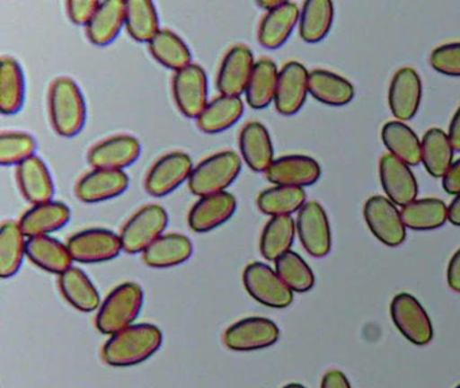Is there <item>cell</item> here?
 I'll return each instance as SVG.
<instances>
[{"label": "cell", "instance_id": "cell-1", "mask_svg": "<svg viewBox=\"0 0 460 388\" xmlns=\"http://www.w3.org/2000/svg\"><path fill=\"white\" fill-rule=\"evenodd\" d=\"M163 341L164 334L158 326L147 322L134 323L107 340L102 357L107 366L117 368L138 366L152 357Z\"/></svg>", "mask_w": 460, "mask_h": 388}, {"label": "cell", "instance_id": "cell-2", "mask_svg": "<svg viewBox=\"0 0 460 388\" xmlns=\"http://www.w3.org/2000/svg\"><path fill=\"white\" fill-rule=\"evenodd\" d=\"M48 112L53 129L63 137H74L84 128L87 104L82 89L71 77H58L48 92Z\"/></svg>", "mask_w": 460, "mask_h": 388}, {"label": "cell", "instance_id": "cell-3", "mask_svg": "<svg viewBox=\"0 0 460 388\" xmlns=\"http://www.w3.org/2000/svg\"><path fill=\"white\" fill-rule=\"evenodd\" d=\"M144 290L138 283L118 286L102 302L96 313V328L101 333L112 336L134 325L144 306Z\"/></svg>", "mask_w": 460, "mask_h": 388}, {"label": "cell", "instance_id": "cell-4", "mask_svg": "<svg viewBox=\"0 0 460 388\" xmlns=\"http://www.w3.org/2000/svg\"><path fill=\"white\" fill-rule=\"evenodd\" d=\"M241 170L242 158L235 151H219L193 167L188 186L199 197L223 193L238 178Z\"/></svg>", "mask_w": 460, "mask_h": 388}, {"label": "cell", "instance_id": "cell-5", "mask_svg": "<svg viewBox=\"0 0 460 388\" xmlns=\"http://www.w3.org/2000/svg\"><path fill=\"white\" fill-rule=\"evenodd\" d=\"M168 212L157 204H149L137 210L122 226L120 242L125 252L142 253L158 237L163 236L168 225Z\"/></svg>", "mask_w": 460, "mask_h": 388}, {"label": "cell", "instance_id": "cell-6", "mask_svg": "<svg viewBox=\"0 0 460 388\" xmlns=\"http://www.w3.org/2000/svg\"><path fill=\"white\" fill-rule=\"evenodd\" d=\"M242 279L247 293L263 306L285 309L293 302V291L285 285L276 269L262 261L250 263L244 269Z\"/></svg>", "mask_w": 460, "mask_h": 388}, {"label": "cell", "instance_id": "cell-7", "mask_svg": "<svg viewBox=\"0 0 460 388\" xmlns=\"http://www.w3.org/2000/svg\"><path fill=\"white\" fill-rule=\"evenodd\" d=\"M390 315L395 328L411 344L424 347L432 341V321L416 296L409 293L397 294L390 304Z\"/></svg>", "mask_w": 460, "mask_h": 388}, {"label": "cell", "instance_id": "cell-8", "mask_svg": "<svg viewBox=\"0 0 460 388\" xmlns=\"http://www.w3.org/2000/svg\"><path fill=\"white\" fill-rule=\"evenodd\" d=\"M363 217L371 234L387 247H398L406 239L401 210L387 197L373 196L365 202Z\"/></svg>", "mask_w": 460, "mask_h": 388}, {"label": "cell", "instance_id": "cell-9", "mask_svg": "<svg viewBox=\"0 0 460 388\" xmlns=\"http://www.w3.org/2000/svg\"><path fill=\"white\" fill-rule=\"evenodd\" d=\"M298 239L304 250L314 258H324L332 247L330 218L320 202L308 201L297 213Z\"/></svg>", "mask_w": 460, "mask_h": 388}, {"label": "cell", "instance_id": "cell-10", "mask_svg": "<svg viewBox=\"0 0 460 388\" xmlns=\"http://www.w3.org/2000/svg\"><path fill=\"white\" fill-rule=\"evenodd\" d=\"M172 93L182 115L198 119L208 104V80L207 73L199 64H190L174 72L172 78Z\"/></svg>", "mask_w": 460, "mask_h": 388}, {"label": "cell", "instance_id": "cell-11", "mask_svg": "<svg viewBox=\"0 0 460 388\" xmlns=\"http://www.w3.org/2000/svg\"><path fill=\"white\" fill-rule=\"evenodd\" d=\"M66 247L75 261L84 264L112 260L123 251L119 234L103 228L77 232L69 237Z\"/></svg>", "mask_w": 460, "mask_h": 388}, {"label": "cell", "instance_id": "cell-12", "mask_svg": "<svg viewBox=\"0 0 460 388\" xmlns=\"http://www.w3.org/2000/svg\"><path fill=\"white\" fill-rule=\"evenodd\" d=\"M193 167L192 159L182 151L165 154L147 172L145 189L153 197L168 196L190 180Z\"/></svg>", "mask_w": 460, "mask_h": 388}, {"label": "cell", "instance_id": "cell-13", "mask_svg": "<svg viewBox=\"0 0 460 388\" xmlns=\"http://www.w3.org/2000/svg\"><path fill=\"white\" fill-rule=\"evenodd\" d=\"M279 328L274 321L265 317H249L233 323L225 331L223 341L228 349L235 352H252L276 344Z\"/></svg>", "mask_w": 460, "mask_h": 388}, {"label": "cell", "instance_id": "cell-14", "mask_svg": "<svg viewBox=\"0 0 460 388\" xmlns=\"http://www.w3.org/2000/svg\"><path fill=\"white\" fill-rule=\"evenodd\" d=\"M254 54L246 45L233 46L223 57L217 75V88L220 94L241 97L246 92L254 69Z\"/></svg>", "mask_w": 460, "mask_h": 388}, {"label": "cell", "instance_id": "cell-15", "mask_svg": "<svg viewBox=\"0 0 460 388\" xmlns=\"http://www.w3.org/2000/svg\"><path fill=\"white\" fill-rule=\"evenodd\" d=\"M379 180L387 198L397 207H406L417 199L419 183L416 175L411 166L392 154H384L379 159Z\"/></svg>", "mask_w": 460, "mask_h": 388}, {"label": "cell", "instance_id": "cell-16", "mask_svg": "<svg viewBox=\"0 0 460 388\" xmlns=\"http://www.w3.org/2000/svg\"><path fill=\"white\" fill-rule=\"evenodd\" d=\"M141 143L133 135L120 134L96 143L87 159L93 169L123 170L138 161Z\"/></svg>", "mask_w": 460, "mask_h": 388}, {"label": "cell", "instance_id": "cell-17", "mask_svg": "<svg viewBox=\"0 0 460 388\" xmlns=\"http://www.w3.org/2000/svg\"><path fill=\"white\" fill-rule=\"evenodd\" d=\"M422 83L419 73L413 67H401L390 81V112L397 120H411L421 104Z\"/></svg>", "mask_w": 460, "mask_h": 388}, {"label": "cell", "instance_id": "cell-18", "mask_svg": "<svg viewBox=\"0 0 460 388\" xmlns=\"http://www.w3.org/2000/svg\"><path fill=\"white\" fill-rule=\"evenodd\" d=\"M265 175L269 182L277 186L305 188L320 180L322 167L312 156L293 154L274 159Z\"/></svg>", "mask_w": 460, "mask_h": 388}, {"label": "cell", "instance_id": "cell-19", "mask_svg": "<svg viewBox=\"0 0 460 388\" xmlns=\"http://www.w3.org/2000/svg\"><path fill=\"white\" fill-rule=\"evenodd\" d=\"M128 185L130 178L123 170L93 169L77 181L75 194L84 204H96L120 196Z\"/></svg>", "mask_w": 460, "mask_h": 388}, {"label": "cell", "instance_id": "cell-20", "mask_svg": "<svg viewBox=\"0 0 460 388\" xmlns=\"http://www.w3.org/2000/svg\"><path fill=\"white\" fill-rule=\"evenodd\" d=\"M308 78L309 72L300 62L289 61L281 67L274 99L277 112L292 116L303 108L309 93Z\"/></svg>", "mask_w": 460, "mask_h": 388}, {"label": "cell", "instance_id": "cell-21", "mask_svg": "<svg viewBox=\"0 0 460 388\" xmlns=\"http://www.w3.org/2000/svg\"><path fill=\"white\" fill-rule=\"evenodd\" d=\"M236 207L235 196L228 191L200 197L188 213V225L198 234L219 228L233 217Z\"/></svg>", "mask_w": 460, "mask_h": 388}, {"label": "cell", "instance_id": "cell-22", "mask_svg": "<svg viewBox=\"0 0 460 388\" xmlns=\"http://www.w3.org/2000/svg\"><path fill=\"white\" fill-rule=\"evenodd\" d=\"M301 10L293 2H284L273 10L266 11L258 26V42L269 50L281 48L300 21Z\"/></svg>", "mask_w": 460, "mask_h": 388}, {"label": "cell", "instance_id": "cell-23", "mask_svg": "<svg viewBox=\"0 0 460 388\" xmlns=\"http://www.w3.org/2000/svg\"><path fill=\"white\" fill-rule=\"evenodd\" d=\"M241 158L255 172H266L274 162V147L268 128L260 121H249L239 132Z\"/></svg>", "mask_w": 460, "mask_h": 388}, {"label": "cell", "instance_id": "cell-24", "mask_svg": "<svg viewBox=\"0 0 460 388\" xmlns=\"http://www.w3.org/2000/svg\"><path fill=\"white\" fill-rule=\"evenodd\" d=\"M17 183L21 194L31 205L52 201L55 183L45 162L31 156L17 166Z\"/></svg>", "mask_w": 460, "mask_h": 388}, {"label": "cell", "instance_id": "cell-25", "mask_svg": "<svg viewBox=\"0 0 460 388\" xmlns=\"http://www.w3.org/2000/svg\"><path fill=\"white\" fill-rule=\"evenodd\" d=\"M71 220V209L60 201L44 202L33 205L20 218L21 229L28 239L37 236H49V234L63 228Z\"/></svg>", "mask_w": 460, "mask_h": 388}, {"label": "cell", "instance_id": "cell-26", "mask_svg": "<svg viewBox=\"0 0 460 388\" xmlns=\"http://www.w3.org/2000/svg\"><path fill=\"white\" fill-rule=\"evenodd\" d=\"M192 253L193 244L190 237L181 234H166L142 252V260L152 269H171L185 263Z\"/></svg>", "mask_w": 460, "mask_h": 388}, {"label": "cell", "instance_id": "cell-27", "mask_svg": "<svg viewBox=\"0 0 460 388\" xmlns=\"http://www.w3.org/2000/svg\"><path fill=\"white\" fill-rule=\"evenodd\" d=\"M126 2L106 0L101 2L90 23L85 26V34L93 45L107 46L114 42L125 26Z\"/></svg>", "mask_w": 460, "mask_h": 388}, {"label": "cell", "instance_id": "cell-28", "mask_svg": "<svg viewBox=\"0 0 460 388\" xmlns=\"http://www.w3.org/2000/svg\"><path fill=\"white\" fill-rule=\"evenodd\" d=\"M309 94L330 107H343L355 97V88L347 78L325 69L309 72Z\"/></svg>", "mask_w": 460, "mask_h": 388}, {"label": "cell", "instance_id": "cell-29", "mask_svg": "<svg viewBox=\"0 0 460 388\" xmlns=\"http://www.w3.org/2000/svg\"><path fill=\"white\" fill-rule=\"evenodd\" d=\"M26 256L31 263L36 264L44 271L61 274L71 269L72 259L68 247L60 240L50 236L31 237L26 242Z\"/></svg>", "mask_w": 460, "mask_h": 388}, {"label": "cell", "instance_id": "cell-30", "mask_svg": "<svg viewBox=\"0 0 460 388\" xmlns=\"http://www.w3.org/2000/svg\"><path fill=\"white\" fill-rule=\"evenodd\" d=\"M58 288L64 299L80 312H95L101 307L98 288L91 282L90 277L77 267L72 266L58 277Z\"/></svg>", "mask_w": 460, "mask_h": 388}, {"label": "cell", "instance_id": "cell-31", "mask_svg": "<svg viewBox=\"0 0 460 388\" xmlns=\"http://www.w3.org/2000/svg\"><path fill=\"white\" fill-rule=\"evenodd\" d=\"M243 112L244 105L241 97L220 94L207 104L196 119V123L200 131L206 134H219L235 126Z\"/></svg>", "mask_w": 460, "mask_h": 388}, {"label": "cell", "instance_id": "cell-32", "mask_svg": "<svg viewBox=\"0 0 460 388\" xmlns=\"http://www.w3.org/2000/svg\"><path fill=\"white\" fill-rule=\"evenodd\" d=\"M381 139L389 154L408 166L421 163V139L403 121H387L382 127Z\"/></svg>", "mask_w": 460, "mask_h": 388}, {"label": "cell", "instance_id": "cell-33", "mask_svg": "<svg viewBox=\"0 0 460 388\" xmlns=\"http://www.w3.org/2000/svg\"><path fill=\"white\" fill-rule=\"evenodd\" d=\"M279 70L270 58H261L255 62L247 85L246 101L252 110H265L276 99Z\"/></svg>", "mask_w": 460, "mask_h": 388}, {"label": "cell", "instance_id": "cell-34", "mask_svg": "<svg viewBox=\"0 0 460 388\" xmlns=\"http://www.w3.org/2000/svg\"><path fill=\"white\" fill-rule=\"evenodd\" d=\"M335 7L330 0H306L301 7L298 32L306 43H317L332 29Z\"/></svg>", "mask_w": 460, "mask_h": 388}, {"label": "cell", "instance_id": "cell-35", "mask_svg": "<svg viewBox=\"0 0 460 388\" xmlns=\"http://www.w3.org/2000/svg\"><path fill=\"white\" fill-rule=\"evenodd\" d=\"M26 84L20 62L4 56L0 64V110L4 115L20 112L25 102Z\"/></svg>", "mask_w": 460, "mask_h": 388}, {"label": "cell", "instance_id": "cell-36", "mask_svg": "<svg viewBox=\"0 0 460 388\" xmlns=\"http://www.w3.org/2000/svg\"><path fill=\"white\" fill-rule=\"evenodd\" d=\"M296 221L292 216H277L263 226L260 237V252L263 259L276 261L279 256L289 252L295 242Z\"/></svg>", "mask_w": 460, "mask_h": 388}, {"label": "cell", "instance_id": "cell-37", "mask_svg": "<svg viewBox=\"0 0 460 388\" xmlns=\"http://www.w3.org/2000/svg\"><path fill=\"white\" fill-rule=\"evenodd\" d=\"M403 224L413 231H433L448 221V205L440 198H417L401 209Z\"/></svg>", "mask_w": 460, "mask_h": 388}, {"label": "cell", "instance_id": "cell-38", "mask_svg": "<svg viewBox=\"0 0 460 388\" xmlns=\"http://www.w3.org/2000/svg\"><path fill=\"white\" fill-rule=\"evenodd\" d=\"M147 45H149L150 54L163 66L174 72H179L193 64L190 48H188L185 40L172 30L161 29Z\"/></svg>", "mask_w": 460, "mask_h": 388}, {"label": "cell", "instance_id": "cell-39", "mask_svg": "<svg viewBox=\"0 0 460 388\" xmlns=\"http://www.w3.org/2000/svg\"><path fill=\"white\" fill-rule=\"evenodd\" d=\"M454 147L441 128H430L421 139V162L432 177L443 178L454 163Z\"/></svg>", "mask_w": 460, "mask_h": 388}, {"label": "cell", "instance_id": "cell-40", "mask_svg": "<svg viewBox=\"0 0 460 388\" xmlns=\"http://www.w3.org/2000/svg\"><path fill=\"white\" fill-rule=\"evenodd\" d=\"M26 236L15 221H6L0 226V277H14L20 271L26 256Z\"/></svg>", "mask_w": 460, "mask_h": 388}, {"label": "cell", "instance_id": "cell-41", "mask_svg": "<svg viewBox=\"0 0 460 388\" xmlns=\"http://www.w3.org/2000/svg\"><path fill=\"white\" fill-rule=\"evenodd\" d=\"M125 26L137 42L149 43L160 31V16L157 7L150 0L126 2Z\"/></svg>", "mask_w": 460, "mask_h": 388}, {"label": "cell", "instance_id": "cell-42", "mask_svg": "<svg viewBox=\"0 0 460 388\" xmlns=\"http://www.w3.org/2000/svg\"><path fill=\"white\" fill-rule=\"evenodd\" d=\"M306 204V193L304 188L293 186H271L261 191L257 197V207L263 215L292 216Z\"/></svg>", "mask_w": 460, "mask_h": 388}, {"label": "cell", "instance_id": "cell-43", "mask_svg": "<svg viewBox=\"0 0 460 388\" xmlns=\"http://www.w3.org/2000/svg\"><path fill=\"white\" fill-rule=\"evenodd\" d=\"M276 271L293 293H306L314 286V274L309 264L295 251L284 253L276 261Z\"/></svg>", "mask_w": 460, "mask_h": 388}, {"label": "cell", "instance_id": "cell-44", "mask_svg": "<svg viewBox=\"0 0 460 388\" xmlns=\"http://www.w3.org/2000/svg\"><path fill=\"white\" fill-rule=\"evenodd\" d=\"M37 140L31 134L4 131L0 135V163L4 166L21 164L34 156Z\"/></svg>", "mask_w": 460, "mask_h": 388}, {"label": "cell", "instance_id": "cell-45", "mask_svg": "<svg viewBox=\"0 0 460 388\" xmlns=\"http://www.w3.org/2000/svg\"><path fill=\"white\" fill-rule=\"evenodd\" d=\"M433 69L448 77H460V42L444 43L430 53Z\"/></svg>", "mask_w": 460, "mask_h": 388}, {"label": "cell", "instance_id": "cell-46", "mask_svg": "<svg viewBox=\"0 0 460 388\" xmlns=\"http://www.w3.org/2000/svg\"><path fill=\"white\" fill-rule=\"evenodd\" d=\"M101 2L98 0H69L66 3V13L72 23L77 26H87L98 10Z\"/></svg>", "mask_w": 460, "mask_h": 388}, {"label": "cell", "instance_id": "cell-47", "mask_svg": "<svg viewBox=\"0 0 460 388\" xmlns=\"http://www.w3.org/2000/svg\"><path fill=\"white\" fill-rule=\"evenodd\" d=\"M443 189L452 196L460 194V158L454 161L443 178Z\"/></svg>", "mask_w": 460, "mask_h": 388}, {"label": "cell", "instance_id": "cell-48", "mask_svg": "<svg viewBox=\"0 0 460 388\" xmlns=\"http://www.w3.org/2000/svg\"><path fill=\"white\" fill-rule=\"evenodd\" d=\"M447 283L452 291L460 293V248L452 255L447 267Z\"/></svg>", "mask_w": 460, "mask_h": 388}, {"label": "cell", "instance_id": "cell-49", "mask_svg": "<svg viewBox=\"0 0 460 388\" xmlns=\"http://www.w3.org/2000/svg\"><path fill=\"white\" fill-rule=\"evenodd\" d=\"M320 388H351V384L343 372L339 369H331L323 377Z\"/></svg>", "mask_w": 460, "mask_h": 388}, {"label": "cell", "instance_id": "cell-50", "mask_svg": "<svg viewBox=\"0 0 460 388\" xmlns=\"http://www.w3.org/2000/svg\"><path fill=\"white\" fill-rule=\"evenodd\" d=\"M447 135H448L449 142H451L454 150L460 153V107L457 108L456 112L452 116Z\"/></svg>", "mask_w": 460, "mask_h": 388}, {"label": "cell", "instance_id": "cell-51", "mask_svg": "<svg viewBox=\"0 0 460 388\" xmlns=\"http://www.w3.org/2000/svg\"><path fill=\"white\" fill-rule=\"evenodd\" d=\"M448 221L452 225L460 226V194L448 205Z\"/></svg>", "mask_w": 460, "mask_h": 388}, {"label": "cell", "instance_id": "cell-52", "mask_svg": "<svg viewBox=\"0 0 460 388\" xmlns=\"http://www.w3.org/2000/svg\"><path fill=\"white\" fill-rule=\"evenodd\" d=\"M284 0H258V7L263 8L265 11L273 10V8L279 7Z\"/></svg>", "mask_w": 460, "mask_h": 388}, {"label": "cell", "instance_id": "cell-53", "mask_svg": "<svg viewBox=\"0 0 460 388\" xmlns=\"http://www.w3.org/2000/svg\"><path fill=\"white\" fill-rule=\"evenodd\" d=\"M282 388H306L305 385L300 384V383H290V384L284 385Z\"/></svg>", "mask_w": 460, "mask_h": 388}, {"label": "cell", "instance_id": "cell-54", "mask_svg": "<svg viewBox=\"0 0 460 388\" xmlns=\"http://www.w3.org/2000/svg\"><path fill=\"white\" fill-rule=\"evenodd\" d=\"M455 388H460V384H459V385H456V387H455Z\"/></svg>", "mask_w": 460, "mask_h": 388}]
</instances>
